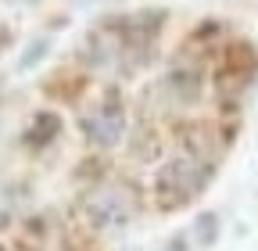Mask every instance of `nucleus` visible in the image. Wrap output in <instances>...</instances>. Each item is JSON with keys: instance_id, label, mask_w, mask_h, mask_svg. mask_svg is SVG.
I'll return each instance as SVG.
<instances>
[{"instance_id": "1", "label": "nucleus", "mask_w": 258, "mask_h": 251, "mask_svg": "<svg viewBox=\"0 0 258 251\" xmlns=\"http://www.w3.org/2000/svg\"><path fill=\"white\" fill-rule=\"evenodd\" d=\"M208 179H212V165L201 158V154H176V158H169L154 176L158 208L176 212V208L190 205L208 186Z\"/></svg>"}, {"instance_id": "3", "label": "nucleus", "mask_w": 258, "mask_h": 251, "mask_svg": "<svg viewBox=\"0 0 258 251\" xmlns=\"http://www.w3.org/2000/svg\"><path fill=\"white\" fill-rule=\"evenodd\" d=\"M83 133L97 147H115L125 133V111L115 101H101L97 108H90L83 115Z\"/></svg>"}, {"instance_id": "2", "label": "nucleus", "mask_w": 258, "mask_h": 251, "mask_svg": "<svg viewBox=\"0 0 258 251\" xmlns=\"http://www.w3.org/2000/svg\"><path fill=\"white\" fill-rule=\"evenodd\" d=\"M83 215L93 230H122L133 219V201L122 186H101L83 201Z\"/></svg>"}, {"instance_id": "4", "label": "nucleus", "mask_w": 258, "mask_h": 251, "mask_svg": "<svg viewBox=\"0 0 258 251\" xmlns=\"http://www.w3.org/2000/svg\"><path fill=\"white\" fill-rule=\"evenodd\" d=\"M194 230H198V247H208L212 240H215V233H219V223H215V215H201L198 223H194Z\"/></svg>"}]
</instances>
